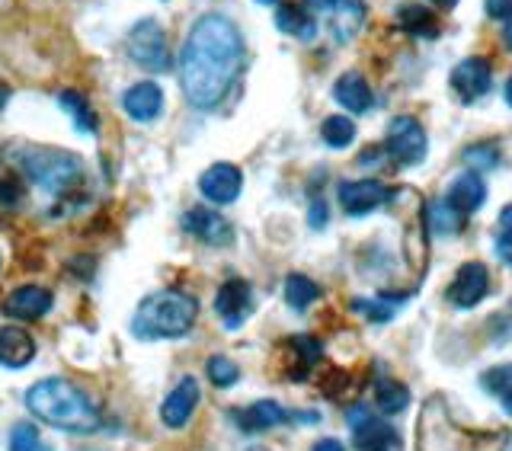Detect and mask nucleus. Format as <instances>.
<instances>
[{"mask_svg":"<svg viewBox=\"0 0 512 451\" xmlns=\"http://www.w3.org/2000/svg\"><path fill=\"white\" fill-rule=\"evenodd\" d=\"M484 7L493 20H512V0H484Z\"/></svg>","mask_w":512,"mask_h":451,"instance_id":"nucleus-37","label":"nucleus"},{"mask_svg":"<svg viewBox=\"0 0 512 451\" xmlns=\"http://www.w3.org/2000/svg\"><path fill=\"white\" fill-rule=\"evenodd\" d=\"M240 189H244V173L234 164H212L199 176V192L212 202V205H231L237 202Z\"/></svg>","mask_w":512,"mask_h":451,"instance_id":"nucleus-13","label":"nucleus"},{"mask_svg":"<svg viewBox=\"0 0 512 451\" xmlns=\"http://www.w3.org/2000/svg\"><path fill=\"white\" fill-rule=\"evenodd\" d=\"M199 317V301L186 292H154L144 298L132 314V333L144 343L154 340H180L192 330Z\"/></svg>","mask_w":512,"mask_h":451,"instance_id":"nucleus-4","label":"nucleus"},{"mask_svg":"<svg viewBox=\"0 0 512 451\" xmlns=\"http://www.w3.org/2000/svg\"><path fill=\"white\" fill-rule=\"evenodd\" d=\"M506 103H509V109H512V77L506 80Z\"/></svg>","mask_w":512,"mask_h":451,"instance_id":"nucleus-46","label":"nucleus"},{"mask_svg":"<svg viewBox=\"0 0 512 451\" xmlns=\"http://www.w3.org/2000/svg\"><path fill=\"white\" fill-rule=\"evenodd\" d=\"M7 451H52V448L42 442L36 426H32V423H20V426H13V432H10Z\"/></svg>","mask_w":512,"mask_h":451,"instance_id":"nucleus-34","label":"nucleus"},{"mask_svg":"<svg viewBox=\"0 0 512 451\" xmlns=\"http://www.w3.org/2000/svg\"><path fill=\"white\" fill-rule=\"evenodd\" d=\"M490 292V272L484 263H464L458 272L452 285H448L445 298L455 304V308H477L480 301L487 298Z\"/></svg>","mask_w":512,"mask_h":451,"instance_id":"nucleus-12","label":"nucleus"},{"mask_svg":"<svg viewBox=\"0 0 512 451\" xmlns=\"http://www.w3.org/2000/svg\"><path fill=\"white\" fill-rule=\"evenodd\" d=\"M26 410L39 423L74 432V436H93L103 426V413L96 400L68 378H42L32 384L26 391Z\"/></svg>","mask_w":512,"mask_h":451,"instance_id":"nucleus-2","label":"nucleus"},{"mask_svg":"<svg viewBox=\"0 0 512 451\" xmlns=\"http://www.w3.org/2000/svg\"><path fill=\"white\" fill-rule=\"evenodd\" d=\"M500 160H503L500 148H496V144H490V141L471 144V148L464 151V164H468L474 173H487L493 167H500Z\"/></svg>","mask_w":512,"mask_h":451,"instance_id":"nucleus-32","label":"nucleus"},{"mask_svg":"<svg viewBox=\"0 0 512 451\" xmlns=\"http://www.w3.org/2000/svg\"><path fill=\"white\" fill-rule=\"evenodd\" d=\"M32 359H36V336L20 324L0 327V365L26 368Z\"/></svg>","mask_w":512,"mask_h":451,"instance_id":"nucleus-20","label":"nucleus"},{"mask_svg":"<svg viewBox=\"0 0 512 451\" xmlns=\"http://www.w3.org/2000/svg\"><path fill=\"white\" fill-rule=\"evenodd\" d=\"M304 7L336 45L356 39L365 23V0H304Z\"/></svg>","mask_w":512,"mask_h":451,"instance_id":"nucleus-7","label":"nucleus"},{"mask_svg":"<svg viewBox=\"0 0 512 451\" xmlns=\"http://www.w3.org/2000/svg\"><path fill=\"white\" fill-rule=\"evenodd\" d=\"M285 378H295V381H304L311 372H314V365L320 362V340H314V336H292L285 346Z\"/></svg>","mask_w":512,"mask_h":451,"instance_id":"nucleus-21","label":"nucleus"},{"mask_svg":"<svg viewBox=\"0 0 512 451\" xmlns=\"http://www.w3.org/2000/svg\"><path fill=\"white\" fill-rule=\"evenodd\" d=\"M397 20L404 26L410 36L416 39H436L439 36V26H436V16H432L426 7L420 4H404L397 10Z\"/></svg>","mask_w":512,"mask_h":451,"instance_id":"nucleus-27","label":"nucleus"},{"mask_svg":"<svg viewBox=\"0 0 512 451\" xmlns=\"http://www.w3.org/2000/svg\"><path fill=\"white\" fill-rule=\"evenodd\" d=\"M244 68V36L221 13H205L192 23L180 52V90L192 109H215L237 84Z\"/></svg>","mask_w":512,"mask_h":451,"instance_id":"nucleus-1","label":"nucleus"},{"mask_svg":"<svg viewBox=\"0 0 512 451\" xmlns=\"http://www.w3.org/2000/svg\"><path fill=\"white\" fill-rule=\"evenodd\" d=\"M199 384L196 378H183L176 388L167 394V400L160 404V420H164L167 429H183L189 420H192V413H196L199 407Z\"/></svg>","mask_w":512,"mask_h":451,"instance_id":"nucleus-17","label":"nucleus"},{"mask_svg":"<svg viewBox=\"0 0 512 451\" xmlns=\"http://www.w3.org/2000/svg\"><path fill=\"white\" fill-rule=\"evenodd\" d=\"M48 311H52V292L42 285H20L4 298V314L10 320H20V324L42 320Z\"/></svg>","mask_w":512,"mask_h":451,"instance_id":"nucleus-14","label":"nucleus"},{"mask_svg":"<svg viewBox=\"0 0 512 451\" xmlns=\"http://www.w3.org/2000/svg\"><path fill=\"white\" fill-rule=\"evenodd\" d=\"M215 311L224 320V327L237 330L253 314V288L244 279H228L218 288Z\"/></svg>","mask_w":512,"mask_h":451,"instance_id":"nucleus-15","label":"nucleus"},{"mask_svg":"<svg viewBox=\"0 0 512 451\" xmlns=\"http://www.w3.org/2000/svg\"><path fill=\"white\" fill-rule=\"evenodd\" d=\"M231 420L237 423L240 432H266V429H276V426L288 423L292 413H288L282 404H276V400H256L250 407L231 410Z\"/></svg>","mask_w":512,"mask_h":451,"instance_id":"nucleus-18","label":"nucleus"},{"mask_svg":"<svg viewBox=\"0 0 512 451\" xmlns=\"http://www.w3.org/2000/svg\"><path fill=\"white\" fill-rule=\"evenodd\" d=\"M311 451H346L340 439H320Z\"/></svg>","mask_w":512,"mask_h":451,"instance_id":"nucleus-41","label":"nucleus"},{"mask_svg":"<svg viewBox=\"0 0 512 451\" xmlns=\"http://www.w3.org/2000/svg\"><path fill=\"white\" fill-rule=\"evenodd\" d=\"M247 451H266V448H247Z\"/></svg>","mask_w":512,"mask_h":451,"instance_id":"nucleus-48","label":"nucleus"},{"mask_svg":"<svg viewBox=\"0 0 512 451\" xmlns=\"http://www.w3.org/2000/svg\"><path fill=\"white\" fill-rule=\"evenodd\" d=\"M183 231L189 237H196L199 244L205 247H231L234 244V228L228 218H221L218 212H212V208H189V212L183 215Z\"/></svg>","mask_w":512,"mask_h":451,"instance_id":"nucleus-10","label":"nucleus"},{"mask_svg":"<svg viewBox=\"0 0 512 451\" xmlns=\"http://www.w3.org/2000/svg\"><path fill=\"white\" fill-rule=\"evenodd\" d=\"M496 234H509L512 237V205H506L500 212V221H496Z\"/></svg>","mask_w":512,"mask_h":451,"instance_id":"nucleus-40","label":"nucleus"},{"mask_svg":"<svg viewBox=\"0 0 512 451\" xmlns=\"http://www.w3.org/2000/svg\"><path fill=\"white\" fill-rule=\"evenodd\" d=\"M384 202H391V189L381 180H346L340 183V205L349 218H365Z\"/></svg>","mask_w":512,"mask_h":451,"instance_id":"nucleus-11","label":"nucleus"},{"mask_svg":"<svg viewBox=\"0 0 512 451\" xmlns=\"http://www.w3.org/2000/svg\"><path fill=\"white\" fill-rule=\"evenodd\" d=\"M276 26L282 32H288V36H295L301 42H314L317 36V20L308 13V7H301V4H282L276 10Z\"/></svg>","mask_w":512,"mask_h":451,"instance_id":"nucleus-24","label":"nucleus"},{"mask_svg":"<svg viewBox=\"0 0 512 451\" xmlns=\"http://www.w3.org/2000/svg\"><path fill=\"white\" fill-rule=\"evenodd\" d=\"M493 247H496V256H500V263H506L512 269V237L509 234H496Z\"/></svg>","mask_w":512,"mask_h":451,"instance_id":"nucleus-39","label":"nucleus"},{"mask_svg":"<svg viewBox=\"0 0 512 451\" xmlns=\"http://www.w3.org/2000/svg\"><path fill=\"white\" fill-rule=\"evenodd\" d=\"M13 167L20 170L32 186H39L48 196H68L84 180V160L64 148L48 144H16L7 151Z\"/></svg>","mask_w":512,"mask_h":451,"instance_id":"nucleus-3","label":"nucleus"},{"mask_svg":"<svg viewBox=\"0 0 512 451\" xmlns=\"http://www.w3.org/2000/svg\"><path fill=\"white\" fill-rule=\"evenodd\" d=\"M452 87H455V93L461 96V100H468V103L480 100V96L490 93V87H493L490 61L480 58V55L458 61V68L452 71Z\"/></svg>","mask_w":512,"mask_h":451,"instance_id":"nucleus-16","label":"nucleus"},{"mask_svg":"<svg viewBox=\"0 0 512 451\" xmlns=\"http://www.w3.org/2000/svg\"><path fill=\"white\" fill-rule=\"evenodd\" d=\"M464 215L461 208L448 199V196H442V199H436L429 205V215H426V221H429V228H432V234H439V237H455V234H461V228H464Z\"/></svg>","mask_w":512,"mask_h":451,"instance_id":"nucleus-25","label":"nucleus"},{"mask_svg":"<svg viewBox=\"0 0 512 451\" xmlns=\"http://www.w3.org/2000/svg\"><path fill=\"white\" fill-rule=\"evenodd\" d=\"M480 384H484V391H487V394L506 397V394L512 391V365L490 368V372H484V378H480Z\"/></svg>","mask_w":512,"mask_h":451,"instance_id":"nucleus-35","label":"nucleus"},{"mask_svg":"<svg viewBox=\"0 0 512 451\" xmlns=\"http://www.w3.org/2000/svg\"><path fill=\"white\" fill-rule=\"evenodd\" d=\"M375 400H378V410L381 413L397 416V413H404L410 407V391L400 381H394V378H378V384H375Z\"/></svg>","mask_w":512,"mask_h":451,"instance_id":"nucleus-30","label":"nucleus"},{"mask_svg":"<svg viewBox=\"0 0 512 451\" xmlns=\"http://www.w3.org/2000/svg\"><path fill=\"white\" fill-rule=\"evenodd\" d=\"M432 4H436L439 10H452V7L458 4V0H432Z\"/></svg>","mask_w":512,"mask_h":451,"instance_id":"nucleus-44","label":"nucleus"},{"mask_svg":"<svg viewBox=\"0 0 512 451\" xmlns=\"http://www.w3.org/2000/svg\"><path fill=\"white\" fill-rule=\"evenodd\" d=\"M448 199H452L464 215H471L477 212L480 205H484L487 199V183H484V176L474 173V170H464L458 180L448 186Z\"/></svg>","mask_w":512,"mask_h":451,"instance_id":"nucleus-23","label":"nucleus"},{"mask_svg":"<svg viewBox=\"0 0 512 451\" xmlns=\"http://www.w3.org/2000/svg\"><path fill=\"white\" fill-rule=\"evenodd\" d=\"M308 224H311L314 231H324L327 228V205H324V199H314L311 212H308Z\"/></svg>","mask_w":512,"mask_h":451,"instance_id":"nucleus-38","label":"nucleus"},{"mask_svg":"<svg viewBox=\"0 0 512 451\" xmlns=\"http://www.w3.org/2000/svg\"><path fill=\"white\" fill-rule=\"evenodd\" d=\"M282 292H285V301H288V308H292V311H308L311 304L320 298V285L304 276V272H292V276L285 279Z\"/></svg>","mask_w":512,"mask_h":451,"instance_id":"nucleus-28","label":"nucleus"},{"mask_svg":"<svg viewBox=\"0 0 512 451\" xmlns=\"http://www.w3.org/2000/svg\"><path fill=\"white\" fill-rule=\"evenodd\" d=\"M349 426H352V442L359 451H400V432L391 423L375 420L372 413L365 410V404L349 410Z\"/></svg>","mask_w":512,"mask_h":451,"instance_id":"nucleus-9","label":"nucleus"},{"mask_svg":"<svg viewBox=\"0 0 512 451\" xmlns=\"http://www.w3.org/2000/svg\"><path fill=\"white\" fill-rule=\"evenodd\" d=\"M122 109L132 116L135 122L148 125L154 122L160 112H164V90H160L154 80H141V84L128 87L122 96Z\"/></svg>","mask_w":512,"mask_h":451,"instance_id":"nucleus-19","label":"nucleus"},{"mask_svg":"<svg viewBox=\"0 0 512 451\" xmlns=\"http://www.w3.org/2000/svg\"><path fill=\"white\" fill-rule=\"evenodd\" d=\"M333 96H336V103H340L343 109L349 112H368L375 106V96H372V87H368V80L359 74V71H346L340 80L333 84Z\"/></svg>","mask_w":512,"mask_h":451,"instance_id":"nucleus-22","label":"nucleus"},{"mask_svg":"<svg viewBox=\"0 0 512 451\" xmlns=\"http://www.w3.org/2000/svg\"><path fill=\"white\" fill-rule=\"evenodd\" d=\"M23 196V189L16 180H0V205H16Z\"/></svg>","mask_w":512,"mask_h":451,"instance_id":"nucleus-36","label":"nucleus"},{"mask_svg":"<svg viewBox=\"0 0 512 451\" xmlns=\"http://www.w3.org/2000/svg\"><path fill=\"white\" fill-rule=\"evenodd\" d=\"M503 42H506V52H512V20H509L506 29H503Z\"/></svg>","mask_w":512,"mask_h":451,"instance_id":"nucleus-43","label":"nucleus"},{"mask_svg":"<svg viewBox=\"0 0 512 451\" xmlns=\"http://www.w3.org/2000/svg\"><path fill=\"white\" fill-rule=\"evenodd\" d=\"M125 52L132 58L141 71H151V74H164L170 71V45H167V32L157 20L144 16L138 20L132 29H128V39H125Z\"/></svg>","mask_w":512,"mask_h":451,"instance_id":"nucleus-6","label":"nucleus"},{"mask_svg":"<svg viewBox=\"0 0 512 451\" xmlns=\"http://www.w3.org/2000/svg\"><path fill=\"white\" fill-rule=\"evenodd\" d=\"M503 410H506V413L512 416V391H509V394L503 397Z\"/></svg>","mask_w":512,"mask_h":451,"instance_id":"nucleus-45","label":"nucleus"},{"mask_svg":"<svg viewBox=\"0 0 512 451\" xmlns=\"http://www.w3.org/2000/svg\"><path fill=\"white\" fill-rule=\"evenodd\" d=\"M503 432H477L452 423L445 404L432 397L423 407V426H420V451H500Z\"/></svg>","mask_w":512,"mask_h":451,"instance_id":"nucleus-5","label":"nucleus"},{"mask_svg":"<svg viewBox=\"0 0 512 451\" xmlns=\"http://www.w3.org/2000/svg\"><path fill=\"white\" fill-rule=\"evenodd\" d=\"M256 4H263V7H269V4H279V0H256Z\"/></svg>","mask_w":512,"mask_h":451,"instance_id":"nucleus-47","label":"nucleus"},{"mask_svg":"<svg viewBox=\"0 0 512 451\" xmlns=\"http://www.w3.org/2000/svg\"><path fill=\"white\" fill-rule=\"evenodd\" d=\"M205 375H208V381L215 384V388H231V384H237V378H240V368L231 359L212 356L205 362Z\"/></svg>","mask_w":512,"mask_h":451,"instance_id":"nucleus-33","label":"nucleus"},{"mask_svg":"<svg viewBox=\"0 0 512 451\" xmlns=\"http://www.w3.org/2000/svg\"><path fill=\"white\" fill-rule=\"evenodd\" d=\"M10 96H13L10 84H4V80H0V112H4V109H7V103H10Z\"/></svg>","mask_w":512,"mask_h":451,"instance_id":"nucleus-42","label":"nucleus"},{"mask_svg":"<svg viewBox=\"0 0 512 451\" xmlns=\"http://www.w3.org/2000/svg\"><path fill=\"white\" fill-rule=\"evenodd\" d=\"M407 295H381V298H352V311L362 314L365 320H372V324H388L394 317L397 304H404Z\"/></svg>","mask_w":512,"mask_h":451,"instance_id":"nucleus-29","label":"nucleus"},{"mask_svg":"<svg viewBox=\"0 0 512 451\" xmlns=\"http://www.w3.org/2000/svg\"><path fill=\"white\" fill-rule=\"evenodd\" d=\"M58 103H61V109L71 116V122H74V128H77L80 135H96V132H100V119H96V112H93V106L87 103V96H84V93L64 90V93H58Z\"/></svg>","mask_w":512,"mask_h":451,"instance_id":"nucleus-26","label":"nucleus"},{"mask_svg":"<svg viewBox=\"0 0 512 451\" xmlns=\"http://www.w3.org/2000/svg\"><path fill=\"white\" fill-rule=\"evenodd\" d=\"M384 151L397 167H416L426 160V132L413 116H397L388 125V144Z\"/></svg>","mask_w":512,"mask_h":451,"instance_id":"nucleus-8","label":"nucleus"},{"mask_svg":"<svg viewBox=\"0 0 512 451\" xmlns=\"http://www.w3.org/2000/svg\"><path fill=\"white\" fill-rule=\"evenodd\" d=\"M320 138H324L327 148L343 151L356 141V122H352L349 116H327L324 125H320Z\"/></svg>","mask_w":512,"mask_h":451,"instance_id":"nucleus-31","label":"nucleus"}]
</instances>
